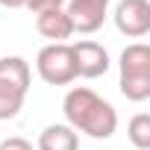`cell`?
I'll use <instances>...</instances> for the list:
<instances>
[{
    "instance_id": "5",
    "label": "cell",
    "mask_w": 150,
    "mask_h": 150,
    "mask_svg": "<svg viewBox=\"0 0 150 150\" xmlns=\"http://www.w3.org/2000/svg\"><path fill=\"white\" fill-rule=\"evenodd\" d=\"M74 50V59H77V77H86V80H97L109 71V53L103 44L97 41H77L71 44Z\"/></svg>"
},
{
    "instance_id": "13",
    "label": "cell",
    "mask_w": 150,
    "mask_h": 150,
    "mask_svg": "<svg viewBox=\"0 0 150 150\" xmlns=\"http://www.w3.org/2000/svg\"><path fill=\"white\" fill-rule=\"evenodd\" d=\"M0 150H33V144L27 138H21V135H12V138H6L0 144Z\"/></svg>"
},
{
    "instance_id": "3",
    "label": "cell",
    "mask_w": 150,
    "mask_h": 150,
    "mask_svg": "<svg viewBox=\"0 0 150 150\" xmlns=\"http://www.w3.org/2000/svg\"><path fill=\"white\" fill-rule=\"evenodd\" d=\"M38 77L50 86H68L77 80V59H74L71 44H47L38 50L35 59Z\"/></svg>"
},
{
    "instance_id": "8",
    "label": "cell",
    "mask_w": 150,
    "mask_h": 150,
    "mask_svg": "<svg viewBox=\"0 0 150 150\" xmlns=\"http://www.w3.org/2000/svg\"><path fill=\"white\" fill-rule=\"evenodd\" d=\"M80 138L77 129H71L68 124H50L38 135V150H77Z\"/></svg>"
},
{
    "instance_id": "2",
    "label": "cell",
    "mask_w": 150,
    "mask_h": 150,
    "mask_svg": "<svg viewBox=\"0 0 150 150\" xmlns=\"http://www.w3.org/2000/svg\"><path fill=\"white\" fill-rule=\"evenodd\" d=\"M30 65L21 56H3L0 59V121H9L21 112L27 91H30Z\"/></svg>"
},
{
    "instance_id": "4",
    "label": "cell",
    "mask_w": 150,
    "mask_h": 150,
    "mask_svg": "<svg viewBox=\"0 0 150 150\" xmlns=\"http://www.w3.org/2000/svg\"><path fill=\"white\" fill-rule=\"evenodd\" d=\"M115 27L129 38L147 35L150 33V3L147 0H121L115 6Z\"/></svg>"
},
{
    "instance_id": "11",
    "label": "cell",
    "mask_w": 150,
    "mask_h": 150,
    "mask_svg": "<svg viewBox=\"0 0 150 150\" xmlns=\"http://www.w3.org/2000/svg\"><path fill=\"white\" fill-rule=\"evenodd\" d=\"M121 94L132 103L150 97V77H121Z\"/></svg>"
},
{
    "instance_id": "14",
    "label": "cell",
    "mask_w": 150,
    "mask_h": 150,
    "mask_svg": "<svg viewBox=\"0 0 150 150\" xmlns=\"http://www.w3.org/2000/svg\"><path fill=\"white\" fill-rule=\"evenodd\" d=\"M3 6H9V9H18V6H27V0H0Z\"/></svg>"
},
{
    "instance_id": "10",
    "label": "cell",
    "mask_w": 150,
    "mask_h": 150,
    "mask_svg": "<svg viewBox=\"0 0 150 150\" xmlns=\"http://www.w3.org/2000/svg\"><path fill=\"white\" fill-rule=\"evenodd\" d=\"M127 135H129V141H132L138 150H150V115H147V112H138V115L129 121Z\"/></svg>"
},
{
    "instance_id": "15",
    "label": "cell",
    "mask_w": 150,
    "mask_h": 150,
    "mask_svg": "<svg viewBox=\"0 0 150 150\" xmlns=\"http://www.w3.org/2000/svg\"><path fill=\"white\" fill-rule=\"evenodd\" d=\"M77 3H91V6H103V9H106L109 0H77Z\"/></svg>"
},
{
    "instance_id": "9",
    "label": "cell",
    "mask_w": 150,
    "mask_h": 150,
    "mask_svg": "<svg viewBox=\"0 0 150 150\" xmlns=\"http://www.w3.org/2000/svg\"><path fill=\"white\" fill-rule=\"evenodd\" d=\"M121 77H150V47L129 44L121 53Z\"/></svg>"
},
{
    "instance_id": "12",
    "label": "cell",
    "mask_w": 150,
    "mask_h": 150,
    "mask_svg": "<svg viewBox=\"0 0 150 150\" xmlns=\"http://www.w3.org/2000/svg\"><path fill=\"white\" fill-rule=\"evenodd\" d=\"M65 0H27V9L41 15V12H50V9H62Z\"/></svg>"
},
{
    "instance_id": "7",
    "label": "cell",
    "mask_w": 150,
    "mask_h": 150,
    "mask_svg": "<svg viewBox=\"0 0 150 150\" xmlns=\"http://www.w3.org/2000/svg\"><path fill=\"white\" fill-rule=\"evenodd\" d=\"M35 30H38L44 38H50V44H65V41L71 38V33H74V27H71L65 9L41 12V15L35 18Z\"/></svg>"
},
{
    "instance_id": "1",
    "label": "cell",
    "mask_w": 150,
    "mask_h": 150,
    "mask_svg": "<svg viewBox=\"0 0 150 150\" xmlns=\"http://www.w3.org/2000/svg\"><path fill=\"white\" fill-rule=\"evenodd\" d=\"M65 118L71 129H80L91 138H109L118 129V112L109 100H103L100 94H94L91 88L80 86V88H71L65 94Z\"/></svg>"
},
{
    "instance_id": "6",
    "label": "cell",
    "mask_w": 150,
    "mask_h": 150,
    "mask_svg": "<svg viewBox=\"0 0 150 150\" xmlns=\"http://www.w3.org/2000/svg\"><path fill=\"white\" fill-rule=\"evenodd\" d=\"M65 12H68V21H71L74 33H94V30H100L103 21H106V9H103V6L77 3V0H71Z\"/></svg>"
}]
</instances>
